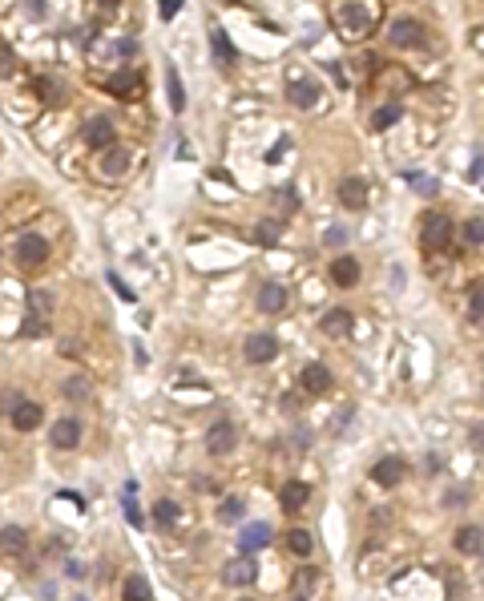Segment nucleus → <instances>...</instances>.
<instances>
[{
	"instance_id": "nucleus-26",
	"label": "nucleus",
	"mask_w": 484,
	"mask_h": 601,
	"mask_svg": "<svg viewBox=\"0 0 484 601\" xmlns=\"http://www.w3.org/2000/svg\"><path fill=\"white\" fill-rule=\"evenodd\" d=\"M126 597L129 601H149V597H154V589H149V581H145L142 573L126 577Z\"/></svg>"
},
{
	"instance_id": "nucleus-5",
	"label": "nucleus",
	"mask_w": 484,
	"mask_h": 601,
	"mask_svg": "<svg viewBox=\"0 0 484 601\" xmlns=\"http://www.w3.org/2000/svg\"><path fill=\"white\" fill-rule=\"evenodd\" d=\"M403 476H408V464H403L400 456H384V460H375V464H371V480H375V485H384V488L400 485Z\"/></svg>"
},
{
	"instance_id": "nucleus-40",
	"label": "nucleus",
	"mask_w": 484,
	"mask_h": 601,
	"mask_svg": "<svg viewBox=\"0 0 484 601\" xmlns=\"http://www.w3.org/2000/svg\"><path fill=\"white\" fill-rule=\"evenodd\" d=\"M323 243H327V246H343V243H347V230H343V227H331L327 234H323Z\"/></svg>"
},
{
	"instance_id": "nucleus-4",
	"label": "nucleus",
	"mask_w": 484,
	"mask_h": 601,
	"mask_svg": "<svg viewBox=\"0 0 484 601\" xmlns=\"http://www.w3.org/2000/svg\"><path fill=\"white\" fill-rule=\"evenodd\" d=\"M48 444H57L61 452L77 448V444H81V420H73V416H61V420L48 428Z\"/></svg>"
},
{
	"instance_id": "nucleus-8",
	"label": "nucleus",
	"mask_w": 484,
	"mask_h": 601,
	"mask_svg": "<svg viewBox=\"0 0 484 601\" xmlns=\"http://www.w3.org/2000/svg\"><path fill=\"white\" fill-rule=\"evenodd\" d=\"M48 259V243L41 234H25L20 243H16V262H25V266H41Z\"/></svg>"
},
{
	"instance_id": "nucleus-14",
	"label": "nucleus",
	"mask_w": 484,
	"mask_h": 601,
	"mask_svg": "<svg viewBox=\"0 0 484 601\" xmlns=\"http://www.w3.org/2000/svg\"><path fill=\"white\" fill-rule=\"evenodd\" d=\"M299 384H303V391H311V396H319V391L331 388V372L323 367V363H307L303 375H299Z\"/></svg>"
},
{
	"instance_id": "nucleus-47",
	"label": "nucleus",
	"mask_w": 484,
	"mask_h": 601,
	"mask_svg": "<svg viewBox=\"0 0 484 601\" xmlns=\"http://www.w3.org/2000/svg\"><path fill=\"white\" fill-rule=\"evenodd\" d=\"M13 69V61H8V53H0V73H8Z\"/></svg>"
},
{
	"instance_id": "nucleus-13",
	"label": "nucleus",
	"mask_w": 484,
	"mask_h": 601,
	"mask_svg": "<svg viewBox=\"0 0 484 601\" xmlns=\"http://www.w3.org/2000/svg\"><path fill=\"white\" fill-rule=\"evenodd\" d=\"M267 541H271V525H262V520H255V525H242L238 553H255V549H262Z\"/></svg>"
},
{
	"instance_id": "nucleus-17",
	"label": "nucleus",
	"mask_w": 484,
	"mask_h": 601,
	"mask_svg": "<svg viewBox=\"0 0 484 601\" xmlns=\"http://www.w3.org/2000/svg\"><path fill=\"white\" fill-rule=\"evenodd\" d=\"M25 549H29V533H25V529H16V525L0 529V553H4V557H20Z\"/></svg>"
},
{
	"instance_id": "nucleus-28",
	"label": "nucleus",
	"mask_w": 484,
	"mask_h": 601,
	"mask_svg": "<svg viewBox=\"0 0 484 601\" xmlns=\"http://www.w3.org/2000/svg\"><path fill=\"white\" fill-rule=\"evenodd\" d=\"M166 85H170V105H174L177 114L186 109V89H182V77H177V69H166Z\"/></svg>"
},
{
	"instance_id": "nucleus-32",
	"label": "nucleus",
	"mask_w": 484,
	"mask_h": 601,
	"mask_svg": "<svg viewBox=\"0 0 484 601\" xmlns=\"http://www.w3.org/2000/svg\"><path fill=\"white\" fill-rule=\"evenodd\" d=\"M315 573H319V569H299V573H295V593H311V589H315V581H319V577H315Z\"/></svg>"
},
{
	"instance_id": "nucleus-15",
	"label": "nucleus",
	"mask_w": 484,
	"mask_h": 601,
	"mask_svg": "<svg viewBox=\"0 0 484 601\" xmlns=\"http://www.w3.org/2000/svg\"><path fill=\"white\" fill-rule=\"evenodd\" d=\"M307 497H311V488H307L303 480H287V485L278 488V501H283V508H287V513H299V508H307Z\"/></svg>"
},
{
	"instance_id": "nucleus-10",
	"label": "nucleus",
	"mask_w": 484,
	"mask_h": 601,
	"mask_svg": "<svg viewBox=\"0 0 484 601\" xmlns=\"http://www.w3.org/2000/svg\"><path fill=\"white\" fill-rule=\"evenodd\" d=\"M255 573H258V569H255V561H250V553H242V557H234V561L222 569V581L238 589V585H250V581H255Z\"/></svg>"
},
{
	"instance_id": "nucleus-2",
	"label": "nucleus",
	"mask_w": 484,
	"mask_h": 601,
	"mask_svg": "<svg viewBox=\"0 0 484 601\" xmlns=\"http://www.w3.org/2000/svg\"><path fill=\"white\" fill-rule=\"evenodd\" d=\"M335 194H339V206H347V210H363V206H368V198H371V186L363 178H343L335 186Z\"/></svg>"
},
{
	"instance_id": "nucleus-21",
	"label": "nucleus",
	"mask_w": 484,
	"mask_h": 601,
	"mask_svg": "<svg viewBox=\"0 0 484 601\" xmlns=\"http://www.w3.org/2000/svg\"><path fill=\"white\" fill-rule=\"evenodd\" d=\"M105 89H109L113 97H133V93L142 89V77H137V73H117V77H109Z\"/></svg>"
},
{
	"instance_id": "nucleus-45",
	"label": "nucleus",
	"mask_w": 484,
	"mask_h": 601,
	"mask_svg": "<svg viewBox=\"0 0 484 601\" xmlns=\"http://www.w3.org/2000/svg\"><path fill=\"white\" fill-rule=\"evenodd\" d=\"M287 146H290V142H278V146H274L271 154H267V162H278V158H283V154H287Z\"/></svg>"
},
{
	"instance_id": "nucleus-31",
	"label": "nucleus",
	"mask_w": 484,
	"mask_h": 601,
	"mask_svg": "<svg viewBox=\"0 0 484 601\" xmlns=\"http://www.w3.org/2000/svg\"><path fill=\"white\" fill-rule=\"evenodd\" d=\"M174 517H177V504L174 501H158V504H154V520H158L161 529H174Z\"/></svg>"
},
{
	"instance_id": "nucleus-29",
	"label": "nucleus",
	"mask_w": 484,
	"mask_h": 601,
	"mask_svg": "<svg viewBox=\"0 0 484 601\" xmlns=\"http://www.w3.org/2000/svg\"><path fill=\"white\" fill-rule=\"evenodd\" d=\"M311 545H315V541H311V533H307V529H290V533H287V549L295 553V557H307V553H311Z\"/></svg>"
},
{
	"instance_id": "nucleus-3",
	"label": "nucleus",
	"mask_w": 484,
	"mask_h": 601,
	"mask_svg": "<svg viewBox=\"0 0 484 601\" xmlns=\"http://www.w3.org/2000/svg\"><path fill=\"white\" fill-rule=\"evenodd\" d=\"M242 356H246V363H271V359L278 356V339H274V335H267V331H258V335H250V339H246Z\"/></svg>"
},
{
	"instance_id": "nucleus-34",
	"label": "nucleus",
	"mask_w": 484,
	"mask_h": 601,
	"mask_svg": "<svg viewBox=\"0 0 484 601\" xmlns=\"http://www.w3.org/2000/svg\"><path fill=\"white\" fill-rule=\"evenodd\" d=\"M464 243L484 246V222H480V218H468V222H464Z\"/></svg>"
},
{
	"instance_id": "nucleus-9",
	"label": "nucleus",
	"mask_w": 484,
	"mask_h": 601,
	"mask_svg": "<svg viewBox=\"0 0 484 601\" xmlns=\"http://www.w3.org/2000/svg\"><path fill=\"white\" fill-rule=\"evenodd\" d=\"M287 97H290V105H299V109H315V105H319V85L311 81V77H290Z\"/></svg>"
},
{
	"instance_id": "nucleus-30",
	"label": "nucleus",
	"mask_w": 484,
	"mask_h": 601,
	"mask_svg": "<svg viewBox=\"0 0 484 601\" xmlns=\"http://www.w3.org/2000/svg\"><path fill=\"white\" fill-rule=\"evenodd\" d=\"M343 20L351 25V33H363V25H368V8L363 4H343Z\"/></svg>"
},
{
	"instance_id": "nucleus-23",
	"label": "nucleus",
	"mask_w": 484,
	"mask_h": 601,
	"mask_svg": "<svg viewBox=\"0 0 484 601\" xmlns=\"http://www.w3.org/2000/svg\"><path fill=\"white\" fill-rule=\"evenodd\" d=\"M396 121H400V105H384V109H375V114H371V133H384V130H391V126H396Z\"/></svg>"
},
{
	"instance_id": "nucleus-38",
	"label": "nucleus",
	"mask_w": 484,
	"mask_h": 601,
	"mask_svg": "<svg viewBox=\"0 0 484 601\" xmlns=\"http://www.w3.org/2000/svg\"><path fill=\"white\" fill-rule=\"evenodd\" d=\"M29 307H32V315H36V319H41V315H45V311L53 307V299H48L45 291H32V299H29Z\"/></svg>"
},
{
	"instance_id": "nucleus-44",
	"label": "nucleus",
	"mask_w": 484,
	"mask_h": 601,
	"mask_svg": "<svg viewBox=\"0 0 484 601\" xmlns=\"http://www.w3.org/2000/svg\"><path fill=\"white\" fill-rule=\"evenodd\" d=\"M16 404H20V396H13V391H0V407H4V412H13Z\"/></svg>"
},
{
	"instance_id": "nucleus-7",
	"label": "nucleus",
	"mask_w": 484,
	"mask_h": 601,
	"mask_svg": "<svg viewBox=\"0 0 484 601\" xmlns=\"http://www.w3.org/2000/svg\"><path fill=\"white\" fill-rule=\"evenodd\" d=\"M81 142L89 149H109L113 146V121L109 117H93V121L81 130Z\"/></svg>"
},
{
	"instance_id": "nucleus-11",
	"label": "nucleus",
	"mask_w": 484,
	"mask_h": 601,
	"mask_svg": "<svg viewBox=\"0 0 484 601\" xmlns=\"http://www.w3.org/2000/svg\"><path fill=\"white\" fill-rule=\"evenodd\" d=\"M391 45H400V49H412V45H424V29H419L416 20H391Z\"/></svg>"
},
{
	"instance_id": "nucleus-6",
	"label": "nucleus",
	"mask_w": 484,
	"mask_h": 601,
	"mask_svg": "<svg viewBox=\"0 0 484 601\" xmlns=\"http://www.w3.org/2000/svg\"><path fill=\"white\" fill-rule=\"evenodd\" d=\"M234 440H238V428H234L230 420H218V424H214V428L206 432V448H210L214 456H226L230 448H234Z\"/></svg>"
},
{
	"instance_id": "nucleus-16",
	"label": "nucleus",
	"mask_w": 484,
	"mask_h": 601,
	"mask_svg": "<svg viewBox=\"0 0 484 601\" xmlns=\"http://www.w3.org/2000/svg\"><path fill=\"white\" fill-rule=\"evenodd\" d=\"M323 335H331V339H339V335H347L351 331V311L347 307H331L327 315H323Z\"/></svg>"
},
{
	"instance_id": "nucleus-33",
	"label": "nucleus",
	"mask_w": 484,
	"mask_h": 601,
	"mask_svg": "<svg viewBox=\"0 0 484 601\" xmlns=\"http://www.w3.org/2000/svg\"><path fill=\"white\" fill-rule=\"evenodd\" d=\"M242 513H246V504H242L238 497H230V501L222 504V520H226V525H238Z\"/></svg>"
},
{
	"instance_id": "nucleus-27",
	"label": "nucleus",
	"mask_w": 484,
	"mask_h": 601,
	"mask_svg": "<svg viewBox=\"0 0 484 601\" xmlns=\"http://www.w3.org/2000/svg\"><path fill=\"white\" fill-rule=\"evenodd\" d=\"M126 166H129L126 149H117V146L105 149V158H101V170H105V174H126Z\"/></svg>"
},
{
	"instance_id": "nucleus-1",
	"label": "nucleus",
	"mask_w": 484,
	"mask_h": 601,
	"mask_svg": "<svg viewBox=\"0 0 484 601\" xmlns=\"http://www.w3.org/2000/svg\"><path fill=\"white\" fill-rule=\"evenodd\" d=\"M419 238H424V250H448L452 222L444 218V214H424V230H419Z\"/></svg>"
},
{
	"instance_id": "nucleus-22",
	"label": "nucleus",
	"mask_w": 484,
	"mask_h": 601,
	"mask_svg": "<svg viewBox=\"0 0 484 601\" xmlns=\"http://www.w3.org/2000/svg\"><path fill=\"white\" fill-rule=\"evenodd\" d=\"M480 541H484V533L476 529V525L456 529V549H460V553H480Z\"/></svg>"
},
{
	"instance_id": "nucleus-24",
	"label": "nucleus",
	"mask_w": 484,
	"mask_h": 601,
	"mask_svg": "<svg viewBox=\"0 0 484 601\" xmlns=\"http://www.w3.org/2000/svg\"><path fill=\"white\" fill-rule=\"evenodd\" d=\"M278 238H283V222L267 218V222H258V227H255V243L258 246H274Z\"/></svg>"
},
{
	"instance_id": "nucleus-41",
	"label": "nucleus",
	"mask_w": 484,
	"mask_h": 601,
	"mask_svg": "<svg viewBox=\"0 0 484 601\" xmlns=\"http://www.w3.org/2000/svg\"><path fill=\"white\" fill-rule=\"evenodd\" d=\"M468 174H472V182L484 190V154H476V158H472V170H468Z\"/></svg>"
},
{
	"instance_id": "nucleus-46",
	"label": "nucleus",
	"mask_w": 484,
	"mask_h": 601,
	"mask_svg": "<svg viewBox=\"0 0 484 601\" xmlns=\"http://www.w3.org/2000/svg\"><path fill=\"white\" fill-rule=\"evenodd\" d=\"M109 283H113V287H117V295H121V299H133V295H129V287H126V283H121V278H117V275H109Z\"/></svg>"
},
{
	"instance_id": "nucleus-18",
	"label": "nucleus",
	"mask_w": 484,
	"mask_h": 601,
	"mask_svg": "<svg viewBox=\"0 0 484 601\" xmlns=\"http://www.w3.org/2000/svg\"><path fill=\"white\" fill-rule=\"evenodd\" d=\"M13 416V424H16V432H32V428H41V407L36 404H29V400H20V404L8 412Z\"/></svg>"
},
{
	"instance_id": "nucleus-36",
	"label": "nucleus",
	"mask_w": 484,
	"mask_h": 601,
	"mask_svg": "<svg viewBox=\"0 0 484 601\" xmlns=\"http://www.w3.org/2000/svg\"><path fill=\"white\" fill-rule=\"evenodd\" d=\"M32 89H36V93H41V97H45L48 101V105H61V93H57V89H61V85H53V81H36V85H32Z\"/></svg>"
},
{
	"instance_id": "nucleus-39",
	"label": "nucleus",
	"mask_w": 484,
	"mask_h": 601,
	"mask_svg": "<svg viewBox=\"0 0 484 601\" xmlns=\"http://www.w3.org/2000/svg\"><path fill=\"white\" fill-rule=\"evenodd\" d=\"M278 206H283V210H295V206H299V194H295V190H290V186H283V190H278Z\"/></svg>"
},
{
	"instance_id": "nucleus-20",
	"label": "nucleus",
	"mask_w": 484,
	"mask_h": 601,
	"mask_svg": "<svg viewBox=\"0 0 484 601\" xmlns=\"http://www.w3.org/2000/svg\"><path fill=\"white\" fill-rule=\"evenodd\" d=\"M210 49H214V61H218L222 69H230V65H234V57H238L234 45H230V36H226L222 29H214V33H210Z\"/></svg>"
},
{
	"instance_id": "nucleus-19",
	"label": "nucleus",
	"mask_w": 484,
	"mask_h": 601,
	"mask_svg": "<svg viewBox=\"0 0 484 601\" xmlns=\"http://www.w3.org/2000/svg\"><path fill=\"white\" fill-rule=\"evenodd\" d=\"M331 278H335L339 287H355V283H359V262L347 259V255H339V259L331 262Z\"/></svg>"
},
{
	"instance_id": "nucleus-12",
	"label": "nucleus",
	"mask_w": 484,
	"mask_h": 601,
	"mask_svg": "<svg viewBox=\"0 0 484 601\" xmlns=\"http://www.w3.org/2000/svg\"><path fill=\"white\" fill-rule=\"evenodd\" d=\"M283 307H287V287H283V283H262V291H258V311H262V315H278Z\"/></svg>"
},
{
	"instance_id": "nucleus-42",
	"label": "nucleus",
	"mask_w": 484,
	"mask_h": 601,
	"mask_svg": "<svg viewBox=\"0 0 484 601\" xmlns=\"http://www.w3.org/2000/svg\"><path fill=\"white\" fill-rule=\"evenodd\" d=\"M126 520L133 525V529H142V513H137V504L133 501H126Z\"/></svg>"
},
{
	"instance_id": "nucleus-48",
	"label": "nucleus",
	"mask_w": 484,
	"mask_h": 601,
	"mask_svg": "<svg viewBox=\"0 0 484 601\" xmlns=\"http://www.w3.org/2000/svg\"><path fill=\"white\" fill-rule=\"evenodd\" d=\"M97 4H105V8H109V4H117V0H97Z\"/></svg>"
},
{
	"instance_id": "nucleus-35",
	"label": "nucleus",
	"mask_w": 484,
	"mask_h": 601,
	"mask_svg": "<svg viewBox=\"0 0 484 601\" xmlns=\"http://www.w3.org/2000/svg\"><path fill=\"white\" fill-rule=\"evenodd\" d=\"M65 396H69V400H89V384H85L81 375H73V379L65 384Z\"/></svg>"
},
{
	"instance_id": "nucleus-43",
	"label": "nucleus",
	"mask_w": 484,
	"mask_h": 601,
	"mask_svg": "<svg viewBox=\"0 0 484 601\" xmlns=\"http://www.w3.org/2000/svg\"><path fill=\"white\" fill-rule=\"evenodd\" d=\"M182 4H186V0H161V17L170 20V17L177 13V8H182Z\"/></svg>"
},
{
	"instance_id": "nucleus-37",
	"label": "nucleus",
	"mask_w": 484,
	"mask_h": 601,
	"mask_svg": "<svg viewBox=\"0 0 484 601\" xmlns=\"http://www.w3.org/2000/svg\"><path fill=\"white\" fill-rule=\"evenodd\" d=\"M412 182H416V190H419L424 198H432L436 190H440V182H436V178H428V174H412Z\"/></svg>"
},
{
	"instance_id": "nucleus-25",
	"label": "nucleus",
	"mask_w": 484,
	"mask_h": 601,
	"mask_svg": "<svg viewBox=\"0 0 484 601\" xmlns=\"http://www.w3.org/2000/svg\"><path fill=\"white\" fill-rule=\"evenodd\" d=\"M468 315H472V323H484V278H476L468 291Z\"/></svg>"
}]
</instances>
